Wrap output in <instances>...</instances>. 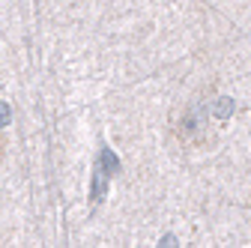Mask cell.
I'll use <instances>...</instances> for the list:
<instances>
[{
  "label": "cell",
  "mask_w": 251,
  "mask_h": 248,
  "mask_svg": "<svg viewBox=\"0 0 251 248\" xmlns=\"http://www.w3.org/2000/svg\"><path fill=\"white\" fill-rule=\"evenodd\" d=\"M203 126H206V111H203V105H201V102H195L192 108H188V111L182 114L176 135H179V141L195 144V141H201V132H203Z\"/></svg>",
  "instance_id": "6da1fadb"
},
{
  "label": "cell",
  "mask_w": 251,
  "mask_h": 248,
  "mask_svg": "<svg viewBox=\"0 0 251 248\" xmlns=\"http://www.w3.org/2000/svg\"><path fill=\"white\" fill-rule=\"evenodd\" d=\"M108 179H111V176H108L99 165L93 168V182H90V200H93V203H99V200L108 195Z\"/></svg>",
  "instance_id": "7a4b0ae2"
},
{
  "label": "cell",
  "mask_w": 251,
  "mask_h": 248,
  "mask_svg": "<svg viewBox=\"0 0 251 248\" xmlns=\"http://www.w3.org/2000/svg\"><path fill=\"white\" fill-rule=\"evenodd\" d=\"M99 168L108 174V176H117L120 171H123V165H120V159H117V152L111 149V147H102V156H99Z\"/></svg>",
  "instance_id": "3957f363"
},
{
  "label": "cell",
  "mask_w": 251,
  "mask_h": 248,
  "mask_svg": "<svg viewBox=\"0 0 251 248\" xmlns=\"http://www.w3.org/2000/svg\"><path fill=\"white\" fill-rule=\"evenodd\" d=\"M209 111H212V117L215 120H230V114H233V99H215L212 105H209Z\"/></svg>",
  "instance_id": "277c9868"
},
{
  "label": "cell",
  "mask_w": 251,
  "mask_h": 248,
  "mask_svg": "<svg viewBox=\"0 0 251 248\" xmlns=\"http://www.w3.org/2000/svg\"><path fill=\"white\" fill-rule=\"evenodd\" d=\"M9 120H12V108H9L6 102H0V129L9 126Z\"/></svg>",
  "instance_id": "5b68a950"
},
{
  "label": "cell",
  "mask_w": 251,
  "mask_h": 248,
  "mask_svg": "<svg viewBox=\"0 0 251 248\" xmlns=\"http://www.w3.org/2000/svg\"><path fill=\"white\" fill-rule=\"evenodd\" d=\"M162 245H176V236H171V233H168V236H162Z\"/></svg>",
  "instance_id": "8992f818"
}]
</instances>
